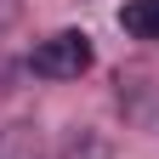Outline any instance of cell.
I'll use <instances>...</instances> for the list:
<instances>
[{
    "label": "cell",
    "instance_id": "obj_2",
    "mask_svg": "<svg viewBox=\"0 0 159 159\" xmlns=\"http://www.w3.org/2000/svg\"><path fill=\"white\" fill-rule=\"evenodd\" d=\"M119 29H131L142 40H159V0H131V6L119 11Z\"/></svg>",
    "mask_w": 159,
    "mask_h": 159
},
{
    "label": "cell",
    "instance_id": "obj_1",
    "mask_svg": "<svg viewBox=\"0 0 159 159\" xmlns=\"http://www.w3.org/2000/svg\"><path fill=\"white\" fill-rule=\"evenodd\" d=\"M85 68H91V40L74 34V29L34 46V74H46V80H80Z\"/></svg>",
    "mask_w": 159,
    "mask_h": 159
}]
</instances>
